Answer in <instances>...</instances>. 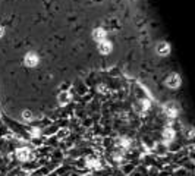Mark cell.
<instances>
[{
  "label": "cell",
  "mask_w": 195,
  "mask_h": 176,
  "mask_svg": "<svg viewBox=\"0 0 195 176\" xmlns=\"http://www.w3.org/2000/svg\"><path fill=\"white\" fill-rule=\"evenodd\" d=\"M164 135H166V138H170V136L173 135V131H170V129H167V131L164 132Z\"/></svg>",
  "instance_id": "obj_8"
},
{
  "label": "cell",
  "mask_w": 195,
  "mask_h": 176,
  "mask_svg": "<svg viewBox=\"0 0 195 176\" xmlns=\"http://www.w3.org/2000/svg\"><path fill=\"white\" fill-rule=\"evenodd\" d=\"M179 76L178 75H173V76H170L169 79H167V85L169 87H172V88H176L178 85H179Z\"/></svg>",
  "instance_id": "obj_2"
},
{
  "label": "cell",
  "mask_w": 195,
  "mask_h": 176,
  "mask_svg": "<svg viewBox=\"0 0 195 176\" xmlns=\"http://www.w3.org/2000/svg\"><path fill=\"white\" fill-rule=\"evenodd\" d=\"M24 118H25V119H30V118H31V115H30L28 112H25V113H24Z\"/></svg>",
  "instance_id": "obj_9"
},
{
  "label": "cell",
  "mask_w": 195,
  "mask_h": 176,
  "mask_svg": "<svg viewBox=\"0 0 195 176\" xmlns=\"http://www.w3.org/2000/svg\"><path fill=\"white\" fill-rule=\"evenodd\" d=\"M157 50H158L160 54H167V53H169V45L164 44V43H161L158 47H157Z\"/></svg>",
  "instance_id": "obj_5"
},
{
  "label": "cell",
  "mask_w": 195,
  "mask_h": 176,
  "mask_svg": "<svg viewBox=\"0 0 195 176\" xmlns=\"http://www.w3.org/2000/svg\"><path fill=\"white\" fill-rule=\"evenodd\" d=\"M28 156H30V153H28V150H25V148H22V150H19V151H18V157H19V159H22V160H27V159H28Z\"/></svg>",
  "instance_id": "obj_6"
},
{
  "label": "cell",
  "mask_w": 195,
  "mask_h": 176,
  "mask_svg": "<svg viewBox=\"0 0 195 176\" xmlns=\"http://www.w3.org/2000/svg\"><path fill=\"white\" fill-rule=\"evenodd\" d=\"M166 112H167V115H169V116H175V115H176V107H175L173 104H167Z\"/></svg>",
  "instance_id": "obj_7"
},
{
  "label": "cell",
  "mask_w": 195,
  "mask_h": 176,
  "mask_svg": "<svg viewBox=\"0 0 195 176\" xmlns=\"http://www.w3.org/2000/svg\"><path fill=\"white\" fill-rule=\"evenodd\" d=\"M37 63H38V57H37L35 53H28V54L25 56V65H28V66H35Z\"/></svg>",
  "instance_id": "obj_1"
},
{
  "label": "cell",
  "mask_w": 195,
  "mask_h": 176,
  "mask_svg": "<svg viewBox=\"0 0 195 176\" xmlns=\"http://www.w3.org/2000/svg\"><path fill=\"white\" fill-rule=\"evenodd\" d=\"M94 38L97 40V41H104L103 38H104V31H101V30H95V32H94Z\"/></svg>",
  "instance_id": "obj_4"
},
{
  "label": "cell",
  "mask_w": 195,
  "mask_h": 176,
  "mask_svg": "<svg viewBox=\"0 0 195 176\" xmlns=\"http://www.w3.org/2000/svg\"><path fill=\"white\" fill-rule=\"evenodd\" d=\"M110 48H112L110 43H107V41H101V44H100V51H101V53H109Z\"/></svg>",
  "instance_id": "obj_3"
},
{
  "label": "cell",
  "mask_w": 195,
  "mask_h": 176,
  "mask_svg": "<svg viewBox=\"0 0 195 176\" xmlns=\"http://www.w3.org/2000/svg\"><path fill=\"white\" fill-rule=\"evenodd\" d=\"M1 34H3V30H1V27H0V35H1Z\"/></svg>",
  "instance_id": "obj_10"
}]
</instances>
